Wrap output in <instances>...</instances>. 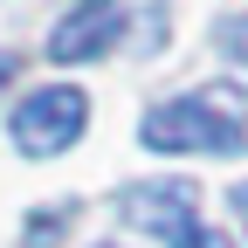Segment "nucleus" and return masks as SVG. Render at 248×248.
<instances>
[{
  "instance_id": "nucleus-1",
  "label": "nucleus",
  "mask_w": 248,
  "mask_h": 248,
  "mask_svg": "<svg viewBox=\"0 0 248 248\" xmlns=\"http://www.w3.org/2000/svg\"><path fill=\"white\" fill-rule=\"evenodd\" d=\"M138 138L152 152H241L248 145V104H241V90L214 83V90H193V97L152 104Z\"/></svg>"
},
{
  "instance_id": "nucleus-2",
  "label": "nucleus",
  "mask_w": 248,
  "mask_h": 248,
  "mask_svg": "<svg viewBox=\"0 0 248 248\" xmlns=\"http://www.w3.org/2000/svg\"><path fill=\"white\" fill-rule=\"evenodd\" d=\"M83 124H90V97L69 90V83H55V90H35L28 104H14L7 131H14V145L28 159H55V152H69L83 138Z\"/></svg>"
},
{
  "instance_id": "nucleus-3",
  "label": "nucleus",
  "mask_w": 248,
  "mask_h": 248,
  "mask_svg": "<svg viewBox=\"0 0 248 248\" xmlns=\"http://www.w3.org/2000/svg\"><path fill=\"white\" fill-rule=\"evenodd\" d=\"M124 221H138V228H152V234H166L172 248H228V241L193 214V186H186V179L131 186V193H124Z\"/></svg>"
},
{
  "instance_id": "nucleus-4",
  "label": "nucleus",
  "mask_w": 248,
  "mask_h": 248,
  "mask_svg": "<svg viewBox=\"0 0 248 248\" xmlns=\"http://www.w3.org/2000/svg\"><path fill=\"white\" fill-rule=\"evenodd\" d=\"M117 28H124V0H76V7L55 21L48 55L55 62H90V55H104L117 42Z\"/></svg>"
},
{
  "instance_id": "nucleus-5",
  "label": "nucleus",
  "mask_w": 248,
  "mask_h": 248,
  "mask_svg": "<svg viewBox=\"0 0 248 248\" xmlns=\"http://www.w3.org/2000/svg\"><path fill=\"white\" fill-rule=\"evenodd\" d=\"M221 48L248 69V14H234V21H221Z\"/></svg>"
},
{
  "instance_id": "nucleus-6",
  "label": "nucleus",
  "mask_w": 248,
  "mask_h": 248,
  "mask_svg": "<svg viewBox=\"0 0 248 248\" xmlns=\"http://www.w3.org/2000/svg\"><path fill=\"white\" fill-rule=\"evenodd\" d=\"M62 234V207H48V221H35V228H28V248H48Z\"/></svg>"
},
{
  "instance_id": "nucleus-7",
  "label": "nucleus",
  "mask_w": 248,
  "mask_h": 248,
  "mask_svg": "<svg viewBox=\"0 0 248 248\" xmlns=\"http://www.w3.org/2000/svg\"><path fill=\"white\" fill-rule=\"evenodd\" d=\"M7 83H14V55L0 48V90H7Z\"/></svg>"
},
{
  "instance_id": "nucleus-8",
  "label": "nucleus",
  "mask_w": 248,
  "mask_h": 248,
  "mask_svg": "<svg viewBox=\"0 0 248 248\" xmlns=\"http://www.w3.org/2000/svg\"><path fill=\"white\" fill-rule=\"evenodd\" d=\"M234 207H241V221H248V179H241V186H234Z\"/></svg>"
}]
</instances>
